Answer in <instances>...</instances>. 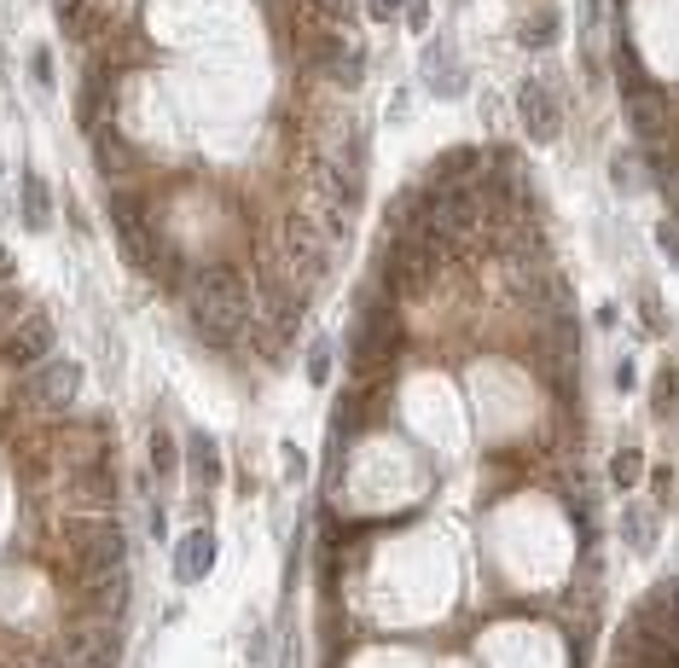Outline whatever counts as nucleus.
Segmentation results:
<instances>
[{
    "instance_id": "obj_8",
    "label": "nucleus",
    "mask_w": 679,
    "mask_h": 668,
    "mask_svg": "<svg viewBox=\"0 0 679 668\" xmlns=\"http://www.w3.org/2000/svg\"><path fill=\"white\" fill-rule=\"evenodd\" d=\"M111 111H116V71H111V59H93L76 88V123L93 134L99 123H111Z\"/></svg>"
},
{
    "instance_id": "obj_20",
    "label": "nucleus",
    "mask_w": 679,
    "mask_h": 668,
    "mask_svg": "<svg viewBox=\"0 0 679 668\" xmlns=\"http://www.w3.org/2000/svg\"><path fill=\"white\" fill-rule=\"evenodd\" d=\"M621 541L633 546L639 558H651L656 553V512L651 506H627L621 512Z\"/></svg>"
},
{
    "instance_id": "obj_34",
    "label": "nucleus",
    "mask_w": 679,
    "mask_h": 668,
    "mask_svg": "<svg viewBox=\"0 0 679 668\" xmlns=\"http://www.w3.org/2000/svg\"><path fill=\"white\" fill-rule=\"evenodd\" d=\"M29 71H36V81H53V53H47V47H41V53L29 59Z\"/></svg>"
},
{
    "instance_id": "obj_25",
    "label": "nucleus",
    "mask_w": 679,
    "mask_h": 668,
    "mask_svg": "<svg viewBox=\"0 0 679 668\" xmlns=\"http://www.w3.org/2000/svg\"><path fill=\"white\" fill-rule=\"evenodd\" d=\"M175 471H180V454H175V437H168V430H151V477L175 482Z\"/></svg>"
},
{
    "instance_id": "obj_26",
    "label": "nucleus",
    "mask_w": 679,
    "mask_h": 668,
    "mask_svg": "<svg viewBox=\"0 0 679 668\" xmlns=\"http://www.w3.org/2000/svg\"><path fill=\"white\" fill-rule=\"evenodd\" d=\"M639 471H644L639 448H621V454L609 459V482H616V489H633V482H639Z\"/></svg>"
},
{
    "instance_id": "obj_31",
    "label": "nucleus",
    "mask_w": 679,
    "mask_h": 668,
    "mask_svg": "<svg viewBox=\"0 0 679 668\" xmlns=\"http://www.w3.org/2000/svg\"><path fill=\"white\" fill-rule=\"evenodd\" d=\"M401 7H406V0H366L372 18H401Z\"/></svg>"
},
{
    "instance_id": "obj_23",
    "label": "nucleus",
    "mask_w": 679,
    "mask_h": 668,
    "mask_svg": "<svg viewBox=\"0 0 679 668\" xmlns=\"http://www.w3.org/2000/svg\"><path fill=\"white\" fill-rule=\"evenodd\" d=\"M616 76H621V93H627V99H644V93H656V81L644 76V64L633 59V47H627V41L616 47Z\"/></svg>"
},
{
    "instance_id": "obj_37",
    "label": "nucleus",
    "mask_w": 679,
    "mask_h": 668,
    "mask_svg": "<svg viewBox=\"0 0 679 668\" xmlns=\"http://www.w3.org/2000/svg\"><path fill=\"white\" fill-rule=\"evenodd\" d=\"M285 668H302V651H297V640L285 645Z\"/></svg>"
},
{
    "instance_id": "obj_22",
    "label": "nucleus",
    "mask_w": 679,
    "mask_h": 668,
    "mask_svg": "<svg viewBox=\"0 0 679 668\" xmlns=\"http://www.w3.org/2000/svg\"><path fill=\"white\" fill-rule=\"evenodd\" d=\"M93 152H99V169H105V175H123V163H134V146L116 134V123L93 128Z\"/></svg>"
},
{
    "instance_id": "obj_1",
    "label": "nucleus",
    "mask_w": 679,
    "mask_h": 668,
    "mask_svg": "<svg viewBox=\"0 0 679 668\" xmlns=\"http://www.w3.org/2000/svg\"><path fill=\"white\" fill-rule=\"evenodd\" d=\"M401 314H395V303L372 286V297L361 308H354V326H349V366H354V383L361 378H378V373H389L395 366V355H401Z\"/></svg>"
},
{
    "instance_id": "obj_39",
    "label": "nucleus",
    "mask_w": 679,
    "mask_h": 668,
    "mask_svg": "<svg viewBox=\"0 0 679 668\" xmlns=\"http://www.w3.org/2000/svg\"><path fill=\"white\" fill-rule=\"evenodd\" d=\"M326 7H337V0H326Z\"/></svg>"
},
{
    "instance_id": "obj_7",
    "label": "nucleus",
    "mask_w": 679,
    "mask_h": 668,
    "mask_svg": "<svg viewBox=\"0 0 679 668\" xmlns=\"http://www.w3.org/2000/svg\"><path fill=\"white\" fill-rule=\"evenodd\" d=\"M186 314L210 343H239L250 331V303H227V297H186Z\"/></svg>"
},
{
    "instance_id": "obj_29",
    "label": "nucleus",
    "mask_w": 679,
    "mask_h": 668,
    "mask_svg": "<svg viewBox=\"0 0 679 668\" xmlns=\"http://www.w3.org/2000/svg\"><path fill=\"white\" fill-rule=\"evenodd\" d=\"M24 314H29V308L18 303V291H12V286H7V291H0V338H7V331H12V326H18V320H24Z\"/></svg>"
},
{
    "instance_id": "obj_13",
    "label": "nucleus",
    "mask_w": 679,
    "mask_h": 668,
    "mask_svg": "<svg viewBox=\"0 0 679 668\" xmlns=\"http://www.w3.org/2000/svg\"><path fill=\"white\" fill-rule=\"evenodd\" d=\"M215 553H221V541H215L210 524L186 529L180 541H175V581H180V588H192V581L210 576L215 570Z\"/></svg>"
},
{
    "instance_id": "obj_16",
    "label": "nucleus",
    "mask_w": 679,
    "mask_h": 668,
    "mask_svg": "<svg viewBox=\"0 0 679 668\" xmlns=\"http://www.w3.org/2000/svg\"><path fill=\"white\" fill-rule=\"evenodd\" d=\"M465 71H460V53H453L448 41H436L430 53H424V88L441 93V99H453V93H465Z\"/></svg>"
},
{
    "instance_id": "obj_2",
    "label": "nucleus",
    "mask_w": 679,
    "mask_h": 668,
    "mask_svg": "<svg viewBox=\"0 0 679 668\" xmlns=\"http://www.w3.org/2000/svg\"><path fill=\"white\" fill-rule=\"evenodd\" d=\"M337 256V239L326 232L314 210H291V222H285V267H291V286L309 291L326 279V267Z\"/></svg>"
},
{
    "instance_id": "obj_32",
    "label": "nucleus",
    "mask_w": 679,
    "mask_h": 668,
    "mask_svg": "<svg viewBox=\"0 0 679 668\" xmlns=\"http://www.w3.org/2000/svg\"><path fill=\"white\" fill-rule=\"evenodd\" d=\"M406 24H413V29H424V24H430V18H424V12H430V0H406Z\"/></svg>"
},
{
    "instance_id": "obj_18",
    "label": "nucleus",
    "mask_w": 679,
    "mask_h": 668,
    "mask_svg": "<svg viewBox=\"0 0 679 668\" xmlns=\"http://www.w3.org/2000/svg\"><path fill=\"white\" fill-rule=\"evenodd\" d=\"M482 175V152L477 146H453V152L436 157V187H470Z\"/></svg>"
},
{
    "instance_id": "obj_5",
    "label": "nucleus",
    "mask_w": 679,
    "mask_h": 668,
    "mask_svg": "<svg viewBox=\"0 0 679 668\" xmlns=\"http://www.w3.org/2000/svg\"><path fill=\"white\" fill-rule=\"evenodd\" d=\"M81 383H88V373H81V361H47V366H36L29 373V383H24V401L36 413H71L76 407V395H81Z\"/></svg>"
},
{
    "instance_id": "obj_15",
    "label": "nucleus",
    "mask_w": 679,
    "mask_h": 668,
    "mask_svg": "<svg viewBox=\"0 0 679 668\" xmlns=\"http://www.w3.org/2000/svg\"><path fill=\"white\" fill-rule=\"evenodd\" d=\"M627 128H633V140L644 146V152L668 146V105H662V93L627 99Z\"/></svg>"
},
{
    "instance_id": "obj_12",
    "label": "nucleus",
    "mask_w": 679,
    "mask_h": 668,
    "mask_svg": "<svg viewBox=\"0 0 679 668\" xmlns=\"http://www.w3.org/2000/svg\"><path fill=\"white\" fill-rule=\"evenodd\" d=\"M180 297H227V303H250L256 291H250V279H244L239 262H198Z\"/></svg>"
},
{
    "instance_id": "obj_19",
    "label": "nucleus",
    "mask_w": 679,
    "mask_h": 668,
    "mask_svg": "<svg viewBox=\"0 0 679 668\" xmlns=\"http://www.w3.org/2000/svg\"><path fill=\"white\" fill-rule=\"evenodd\" d=\"M186 459H192V477H198V489H221V477H227V465H221V448L203 437V430H192L186 437Z\"/></svg>"
},
{
    "instance_id": "obj_6",
    "label": "nucleus",
    "mask_w": 679,
    "mask_h": 668,
    "mask_svg": "<svg viewBox=\"0 0 679 668\" xmlns=\"http://www.w3.org/2000/svg\"><path fill=\"white\" fill-rule=\"evenodd\" d=\"M53 343H59V331H53V314L36 308V314H24L18 326L0 338V361L7 366H18V373H36V366L53 361Z\"/></svg>"
},
{
    "instance_id": "obj_4",
    "label": "nucleus",
    "mask_w": 679,
    "mask_h": 668,
    "mask_svg": "<svg viewBox=\"0 0 679 668\" xmlns=\"http://www.w3.org/2000/svg\"><path fill=\"white\" fill-rule=\"evenodd\" d=\"M71 553H76L81 581L116 576V570L128 564V529H123V524H111V517H99V524H81V529H76V541H71Z\"/></svg>"
},
{
    "instance_id": "obj_30",
    "label": "nucleus",
    "mask_w": 679,
    "mask_h": 668,
    "mask_svg": "<svg viewBox=\"0 0 679 668\" xmlns=\"http://www.w3.org/2000/svg\"><path fill=\"white\" fill-rule=\"evenodd\" d=\"M656 244L668 250V262L679 267V222H662V227H656Z\"/></svg>"
},
{
    "instance_id": "obj_9",
    "label": "nucleus",
    "mask_w": 679,
    "mask_h": 668,
    "mask_svg": "<svg viewBox=\"0 0 679 668\" xmlns=\"http://www.w3.org/2000/svg\"><path fill=\"white\" fill-rule=\"evenodd\" d=\"M64 651H71V657H81L88 668H116L123 663V628L116 622H76L71 633H64Z\"/></svg>"
},
{
    "instance_id": "obj_28",
    "label": "nucleus",
    "mask_w": 679,
    "mask_h": 668,
    "mask_svg": "<svg viewBox=\"0 0 679 668\" xmlns=\"http://www.w3.org/2000/svg\"><path fill=\"white\" fill-rule=\"evenodd\" d=\"M674 401H679V366H662V373H656V413H662V419L674 413Z\"/></svg>"
},
{
    "instance_id": "obj_10",
    "label": "nucleus",
    "mask_w": 679,
    "mask_h": 668,
    "mask_svg": "<svg viewBox=\"0 0 679 668\" xmlns=\"http://www.w3.org/2000/svg\"><path fill=\"white\" fill-rule=\"evenodd\" d=\"M517 116H523V134L540 146H552L557 134H564V111H557V93L546 81H523L517 88Z\"/></svg>"
},
{
    "instance_id": "obj_17",
    "label": "nucleus",
    "mask_w": 679,
    "mask_h": 668,
    "mask_svg": "<svg viewBox=\"0 0 679 668\" xmlns=\"http://www.w3.org/2000/svg\"><path fill=\"white\" fill-rule=\"evenodd\" d=\"M76 500H81V506H116V471H111V459L81 465V471H76Z\"/></svg>"
},
{
    "instance_id": "obj_33",
    "label": "nucleus",
    "mask_w": 679,
    "mask_h": 668,
    "mask_svg": "<svg viewBox=\"0 0 679 668\" xmlns=\"http://www.w3.org/2000/svg\"><path fill=\"white\" fill-rule=\"evenodd\" d=\"M41 668H88V663H81V657H71V651H53V657H41Z\"/></svg>"
},
{
    "instance_id": "obj_21",
    "label": "nucleus",
    "mask_w": 679,
    "mask_h": 668,
    "mask_svg": "<svg viewBox=\"0 0 679 668\" xmlns=\"http://www.w3.org/2000/svg\"><path fill=\"white\" fill-rule=\"evenodd\" d=\"M18 215H24V227H53V187H47L41 175H24V198H18Z\"/></svg>"
},
{
    "instance_id": "obj_38",
    "label": "nucleus",
    "mask_w": 679,
    "mask_h": 668,
    "mask_svg": "<svg viewBox=\"0 0 679 668\" xmlns=\"http://www.w3.org/2000/svg\"><path fill=\"white\" fill-rule=\"evenodd\" d=\"M24 668H41V663H24Z\"/></svg>"
},
{
    "instance_id": "obj_24",
    "label": "nucleus",
    "mask_w": 679,
    "mask_h": 668,
    "mask_svg": "<svg viewBox=\"0 0 679 668\" xmlns=\"http://www.w3.org/2000/svg\"><path fill=\"white\" fill-rule=\"evenodd\" d=\"M557 36H564V18H557L552 7L535 12V18L523 24V47H529V53H540V47H557Z\"/></svg>"
},
{
    "instance_id": "obj_14",
    "label": "nucleus",
    "mask_w": 679,
    "mask_h": 668,
    "mask_svg": "<svg viewBox=\"0 0 679 668\" xmlns=\"http://www.w3.org/2000/svg\"><path fill=\"white\" fill-rule=\"evenodd\" d=\"M128 598H134V581L116 570V576H99V581H81V610L93 622H123L128 616Z\"/></svg>"
},
{
    "instance_id": "obj_40",
    "label": "nucleus",
    "mask_w": 679,
    "mask_h": 668,
    "mask_svg": "<svg viewBox=\"0 0 679 668\" xmlns=\"http://www.w3.org/2000/svg\"><path fill=\"white\" fill-rule=\"evenodd\" d=\"M0 169H7V163H0Z\"/></svg>"
},
{
    "instance_id": "obj_27",
    "label": "nucleus",
    "mask_w": 679,
    "mask_h": 668,
    "mask_svg": "<svg viewBox=\"0 0 679 668\" xmlns=\"http://www.w3.org/2000/svg\"><path fill=\"white\" fill-rule=\"evenodd\" d=\"M302 366H309V383L319 390V383L331 378V338H314V349H309V361H302Z\"/></svg>"
},
{
    "instance_id": "obj_36",
    "label": "nucleus",
    "mask_w": 679,
    "mask_h": 668,
    "mask_svg": "<svg viewBox=\"0 0 679 668\" xmlns=\"http://www.w3.org/2000/svg\"><path fill=\"white\" fill-rule=\"evenodd\" d=\"M12 274H18V267H12V256H7V250H0V291L12 286Z\"/></svg>"
},
{
    "instance_id": "obj_11",
    "label": "nucleus",
    "mask_w": 679,
    "mask_h": 668,
    "mask_svg": "<svg viewBox=\"0 0 679 668\" xmlns=\"http://www.w3.org/2000/svg\"><path fill=\"white\" fill-rule=\"evenodd\" d=\"M314 64L337 81V88H361L366 81V53L354 41L331 36V29H314Z\"/></svg>"
},
{
    "instance_id": "obj_3",
    "label": "nucleus",
    "mask_w": 679,
    "mask_h": 668,
    "mask_svg": "<svg viewBox=\"0 0 679 668\" xmlns=\"http://www.w3.org/2000/svg\"><path fill=\"white\" fill-rule=\"evenodd\" d=\"M111 227H116V244H123V262L128 267H140V274H151L158 267V256H163V232H158V222H151V204L140 192H111Z\"/></svg>"
},
{
    "instance_id": "obj_35",
    "label": "nucleus",
    "mask_w": 679,
    "mask_h": 668,
    "mask_svg": "<svg viewBox=\"0 0 679 668\" xmlns=\"http://www.w3.org/2000/svg\"><path fill=\"white\" fill-rule=\"evenodd\" d=\"M575 12H581V24L592 29V24H599V12H604V0H575Z\"/></svg>"
}]
</instances>
